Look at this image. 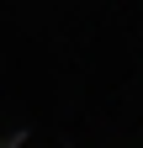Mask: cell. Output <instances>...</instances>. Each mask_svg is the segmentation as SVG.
Wrapping results in <instances>:
<instances>
[{
	"mask_svg": "<svg viewBox=\"0 0 143 148\" xmlns=\"http://www.w3.org/2000/svg\"><path fill=\"white\" fill-rule=\"evenodd\" d=\"M27 148H43V143H27Z\"/></svg>",
	"mask_w": 143,
	"mask_h": 148,
	"instance_id": "6da1fadb",
	"label": "cell"
}]
</instances>
